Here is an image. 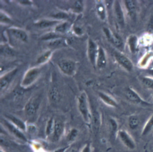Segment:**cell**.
<instances>
[{
    "label": "cell",
    "mask_w": 153,
    "mask_h": 152,
    "mask_svg": "<svg viewBox=\"0 0 153 152\" xmlns=\"http://www.w3.org/2000/svg\"><path fill=\"white\" fill-rule=\"evenodd\" d=\"M78 108L84 120L87 123L91 122V115L89 110L88 98L84 92L81 93L78 97Z\"/></svg>",
    "instance_id": "1"
},
{
    "label": "cell",
    "mask_w": 153,
    "mask_h": 152,
    "mask_svg": "<svg viewBox=\"0 0 153 152\" xmlns=\"http://www.w3.org/2000/svg\"><path fill=\"white\" fill-rule=\"evenodd\" d=\"M41 73L39 67H33L28 69L24 75L21 82V86L23 88L31 86L38 78Z\"/></svg>",
    "instance_id": "2"
},
{
    "label": "cell",
    "mask_w": 153,
    "mask_h": 152,
    "mask_svg": "<svg viewBox=\"0 0 153 152\" xmlns=\"http://www.w3.org/2000/svg\"><path fill=\"white\" fill-rule=\"evenodd\" d=\"M41 99L39 96H35L30 98L25 106V113L27 117L32 118L34 117L39 108Z\"/></svg>",
    "instance_id": "3"
},
{
    "label": "cell",
    "mask_w": 153,
    "mask_h": 152,
    "mask_svg": "<svg viewBox=\"0 0 153 152\" xmlns=\"http://www.w3.org/2000/svg\"><path fill=\"white\" fill-rule=\"evenodd\" d=\"M58 66L60 71L66 75L72 76L76 70V63L71 59H63L58 62Z\"/></svg>",
    "instance_id": "4"
},
{
    "label": "cell",
    "mask_w": 153,
    "mask_h": 152,
    "mask_svg": "<svg viewBox=\"0 0 153 152\" xmlns=\"http://www.w3.org/2000/svg\"><path fill=\"white\" fill-rule=\"evenodd\" d=\"M103 32L109 41L112 42L116 47L120 50H123L124 47V43L121 37L117 33L112 32L107 28H103Z\"/></svg>",
    "instance_id": "5"
},
{
    "label": "cell",
    "mask_w": 153,
    "mask_h": 152,
    "mask_svg": "<svg viewBox=\"0 0 153 152\" xmlns=\"http://www.w3.org/2000/svg\"><path fill=\"white\" fill-rule=\"evenodd\" d=\"M98 48L99 46L97 45V44L93 39L89 38L87 44V55L90 62L94 66H96V64Z\"/></svg>",
    "instance_id": "6"
},
{
    "label": "cell",
    "mask_w": 153,
    "mask_h": 152,
    "mask_svg": "<svg viewBox=\"0 0 153 152\" xmlns=\"http://www.w3.org/2000/svg\"><path fill=\"white\" fill-rule=\"evenodd\" d=\"M114 57L117 62L126 70L130 72L133 69L132 62L124 54L119 51H114Z\"/></svg>",
    "instance_id": "7"
},
{
    "label": "cell",
    "mask_w": 153,
    "mask_h": 152,
    "mask_svg": "<svg viewBox=\"0 0 153 152\" xmlns=\"http://www.w3.org/2000/svg\"><path fill=\"white\" fill-rule=\"evenodd\" d=\"M3 123L4 124V126L14 136L24 142H26L27 141L25 135L22 132V130L17 127L16 126H14L13 124H12L8 120H4Z\"/></svg>",
    "instance_id": "8"
},
{
    "label": "cell",
    "mask_w": 153,
    "mask_h": 152,
    "mask_svg": "<svg viewBox=\"0 0 153 152\" xmlns=\"http://www.w3.org/2000/svg\"><path fill=\"white\" fill-rule=\"evenodd\" d=\"M118 135L123 144L128 149L134 150L136 148V144L132 137L128 133L124 130H120L118 132Z\"/></svg>",
    "instance_id": "9"
},
{
    "label": "cell",
    "mask_w": 153,
    "mask_h": 152,
    "mask_svg": "<svg viewBox=\"0 0 153 152\" xmlns=\"http://www.w3.org/2000/svg\"><path fill=\"white\" fill-rule=\"evenodd\" d=\"M17 72V68H14L13 69L11 70L10 72H7L4 75H2L1 77L0 89L1 92L5 90L8 88L10 83L13 79L14 77L16 74Z\"/></svg>",
    "instance_id": "10"
},
{
    "label": "cell",
    "mask_w": 153,
    "mask_h": 152,
    "mask_svg": "<svg viewBox=\"0 0 153 152\" xmlns=\"http://www.w3.org/2000/svg\"><path fill=\"white\" fill-rule=\"evenodd\" d=\"M126 96L127 98L133 103L137 104H142L149 105V104L147 102L145 101L139 95V94L135 92L131 87H127L126 90Z\"/></svg>",
    "instance_id": "11"
},
{
    "label": "cell",
    "mask_w": 153,
    "mask_h": 152,
    "mask_svg": "<svg viewBox=\"0 0 153 152\" xmlns=\"http://www.w3.org/2000/svg\"><path fill=\"white\" fill-rule=\"evenodd\" d=\"M114 11L117 23L119 24L120 26L123 27L125 25L124 15L120 2L118 1H115L114 2Z\"/></svg>",
    "instance_id": "12"
},
{
    "label": "cell",
    "mask_w": 153,
    "mask_h": 152,
    "mask_svg": "<svg viewBox=\"0 0 153 152\" xmlns=\"http://www.w3.org/2000/svg\"><path fill=\"white\" fill-rule=\"evenodd\" d=\"M7 31L10 35H12L13 37L15 38L16 39L22 42L27 41L28 36L25 31L17 28H9Z\"/></svg>",
    "instance_id": "13"
},
{
    "label": "cell",
    "mask_w": 153,
    "mask_h": 152,
    "mask_svg": "<svg viewBox=\"0 0 153 152\" xmlns=\"http://www.w3.org/2000/svg\"><path fill=\"white\" fill-rule=\"evenodd\" d=\"M106 62L107 60L105 50L101 46H99L96 66L99 69H102L106 66Z\"/></svg>",
    "instance_id": "14"
},
{
    "label": "cell",
    "mask_w": 153,
    "mask_h": 152,
    "mask_svg": "<svg viewBox=\"0 0 153 152\" xmlns=\"http://www.w3.org/2000/svg\"><path fill=\"white\" fill-rule=\"evenodd\" d=\"M127 13L131 19H134L136 15L137 2L134 0H125L124 1Z\"/></svg>",
    "instance_id": "15"
},
{
    "label": "cell",
    "mask_w": 153,
    "mask_h": 152,
    "mask_svg": "<svg viewBox=\"0 0 153 152\" xmlns=\"http://www.w3.org/2000/svg\"><path fill=\"white\" fill-rule=\"evenodd\" d=\"M63 129H64L63 123L59 120H55L54 130L52 135L54 141H57L60 139L63 133Z\"/></svg>",
    "instance_id": "16"
},
{
    "label": "cell",
    "mask_w": 153,
    "mask_h": 152,
    "mask_svg": "<svg viewBox=\"0 0 153 152\" xmlns=\"http://www.w3.org/2000/svg\"><path fill=\"white\" fill-rule=\"evenodd\" d=\"M59 23H60V21L57 20L42 19L35 23V26L39 29H45V28H49L51 27L56 26Z\"/></svg>",
    "instance_id": "17"
},
{
    "label": "cell",
    "mask_w": 153,
    "mask_h": 152,
    "mask_svg": "<svg viewBox=\"0 0 153 152\" xmlns=\"http://www.w3.org/2000/svg\"><path fill=\"white\" fill-rule=\"evenodd\" d=\"M5 117L9 121H10L12 124H13L14 126H16L17 127H18L21 130H23V131L26 130V126L25 122L23 120H22L21 119H20L18 117H17L14 115H13L11 114L6 115Z\"/></svg>",
    "instance_id": "18"
},
{
    "label": "cell",
    "mask_w": 153,
    "mask_h": 152,
    "mask_svg": "<svg viewBox=\"0 0 153 152\" xmlns=\"http://www.w3.org/2000/svg\"><path fill=\"white\" fill-rule=\"evenodd\" d=\"M100 117L99 113L96 110H94L91 114V120L93 129L95 134H97L99 132L100 125Z\"/></svg>",
    "instance_id": "19"
},
{
    "label": "cell",
    "mask_w": 153,
    "mask_h": 152,
    "mask_svg": "<svg viewBox=\"0 0 153 152\" xmlns=\"http://www.w3.org/2000/svg\"><path fill=\"white\" fill-rule=\"evenodd\" d=\"M138 38L135 35H131L128 37L127 39V43L129 50L131 53H134L137 50Z\"/></svg>",
    "instance_id": "20"
},
{
    "label": "cell",
    "mask_w": 153,
    "mask_h": 152,
    "mask_svg": "<svg viewBox=\"0 0 153 152\" xmlns=\"http://www.w3.org/2000/svg\"><path fill=\"white\" fill-rule=\"evenodd\" d=\"M99 96L100 97L101 100L106 105L113 107H115L117 106V103L116 102V101L108 95L103 92H99Z\"/></svg>",
    "instance_id": "21"
},
{
    "label": "cell",
    "mask_w": 153,
    "mask_h": 152,
    "mask_svg": "<svg viewBox=\"0 0 153 152\" xmlns=\"http://www.w3.org/2000/svg\"><path fill=\"white\" fill-rule=\"evenodd\" d=\"M152 129H153V114L148 118L147 121L145 123L142 131V135L145 136L148 135L152 130Z\"/></svg>",
    "instance_id": "22"
},
{
    "label": "cell",
    "mask_w": 153,
    "mask_h": 152,
    "mask_svg": "<svg viewBox=\"0 0 153 152\" xmlns=\"http://www.w3.org/2000/svg\"><path fill=\"white\" fill-rule=\"evenodd\" d=\"M63 37L62 35L54 32V31H51V32H48L47 33H45L41 37V39L42 40L44 41H53L58 38H60Z\"/></svg>",
    "instance_id": "23"
},
{
    "label": "cell",
    "mask_w": 153,
    "mask_h": 152,
    "mask_svg": "<svg viewBox=\"0 0 153 152\" xmlns=\"http://www.w3.org/2000/svg\"><path fill=\"white\" fill-rule=\"evenodd\" d=\"M96 9L99 18L102 20H104L106 17L105 7L102 1H97V3L96 5Z\"/></svg>",
    "instance_id": "24"
},
{
    "label": "cell",
    "mask_w": 153,
    "mask_h": 152,
    "mask_svg": "<svg viewBox=\"0 0 153 152\" xmlns=\"http://www.w3.org/2000/svg\"><path fill=\"white\" fill-rule=\"evenodd\" d=\"M69 28V22L65 21L62 23H59L58 25H57L54 29V31L61 35L62 34L65 33L68 31Z\"/></svg>",
    "instance_id": "25"
},
{
    "label": "cell",
    "mask_w": 153,
    "mask_h": 152,
    "mask_svg": "<svg viewBox=\"0 0 153 152\" xmlns=\"http://www.w3.org/2000/svg\"><path fill=\"white\" fill-rule=\"evenodd\" d=\"M49 96L51 101L54 103H57L60 99V95L59 90L56 87H53L49 92Z\"/></svg>",
    "instance_id": "26"
},
{
    "label": "cell",
    "mask_w": 153,
    "mask_h": 152,
    "mask_svg": "<svg viewBox=\"0 0 153 152\" xmlns=\"http://www.w3.org/2000/svg\"><path fill=\"white\" fill-rule=\"evenodd\" d=\"M140 120L137 115H131L128 119V123L130 128L132 130H134L137 128L139 125Z\"/></svg>",
    "instance_id": "27"
},
{
    "label": "cell",
    "mask_w": 153,
    "mask_h": 152,
    "mask_svg": "<svg viewBox=\"0 0 153 152\" xmlns=\"http://www.w3.org/2000/svg\"><path fill=\"white\" fill-rule=\"evenodd\" d=\"M51 54H52L51 50H47V51H45L44 53H42L41 55H40L39 57L36 59V64L41 65L42 63H45L49 60Z\"/></svg>",
    "instance_id": "28"
},
{
    "label": "cell",
    "mask_w": 153,
    "mask_h": 152,
    "mask_svg": "<svg viewBox=\"0 0 153 152\" xmlns=\"http://www.w3.org/2000/svg\"><path fill=\"white\" fill-rule=\"evenodd\" d=\"M54 121L55 120L53 118H50L47 121L45 127V135L47 136H49L50 135H53L54 127Z\"/></svg>",
    "instance_id": "29"
},
{
    "label": "cell",
    "mask_w": 153,
    "mask_h": 152,
    "mask_svg": "<svg viewBox=\"0 0 153 152\" xmlns=\"http://www.w3.org/2000/svg\"><path fill=\"white\" fill-rule=\"evenodd\" d=\"M141 81L146 88L153 90V77L149 76L142 77L141 78Z\"/></svg>",
    "instance_id": "30"
},
{
    "label": "cell",
    "mask_w": 153,
    "mask_h": 152,
    "mask_svg": "<svg viewBox=\"0 0 153 152\" xmlns=\"http://www.w3.org/2000/svg\"><path fill=\"white\" fill-rule=\"evenodd\" d=\"M66 42L65 39L60 38L53 41H51L49 43V45L52 47H60L66 45Z\"/></svg>",
    "instance_id": "31"
},
{
    "label": "cell",
    "mask_w": 153,
    "mask_h": 152,
    "mask_svg": "<svg viewBox=\"0 0 153 152\" xmlns=\"http://www.w3.org/2000/svg\"><path fill=\"white\" fill-rule=\"evenodd\" d=\"M51 17L54 19V20H57L59 21L65 20L69 18L68 13L65 11H59L51 15Z\"/></svg>",
    "instance_id": "32"
},
{
    "label": "cell",
    "mask_w": 153,
    "mask_h": 152,
    "mask_svg": "<svg viewBox=\"0 0 153 152\" xmlns=\"http://www.w3.org/2000/svg\"><path fill=\"white\" fill-rule=\"evenodd\" d=\"M78 135V131L76 129L73 128L69 130L67 136H66V140L68 142H73L74 141L76 138H77Z\"/></svg>",
    "instance_id": "33"
},
{
    "label": "cell",
    "mask_w": 153,
    "mask_h": 152,
    "mask_svg": "<svg viewBox=\"0 0 153 152\" xmlns=\"http://www.w3.org/2000/svg\"><path fill=\"white\" fill-rule=\"evenodd\" d=\"M109 124H110L111 132H112V135H115L118 131V123L114 118H111L109 119Z\"/></svg>",
    "instance_id": "34"
},
{
    "label": "cell",
    "mask_w": 153,
    "mask_h": 152,
    "mask_svg": "<svg viewBox=\"0 0 153 152\" xmlns=\"http://www.w3.org/2000/svg\"><path fill=\"white\" fill-rule=\"evenodd\" d=\"M82 2H83L82 1H79V0H76L74 1L72 8L76 12H81L83 10Z\"/></svg>",
    "instance_id": "35"
},
{
    "label": "cell",
    "mask_w": 153,
    "mask_h": 152,
    "mask_svg": "<svg viewBox=\"0 0 153 152\" xmlns=\"http://www.w3.org/2000/svg\"><path fill=\"white\" fill-rule=\"evenodd\" d=\"M0 19L1 23H8L11 22V19L2 11L0 13Z\"/></svg>",
    "instance_id": "36"
},
{
    "label": "cell",
    "mask_w": 153,
    "mask_h": 152,
    "mask_svg": "<svg viewBox=\"0 0 153 152\" xmlns=\"http://www.w3.org/2000/svg\"><path fill=\"white\" fill-rule=\"evenodd\" d=\"M147 29L149 32H150V33L153 32V11H152V13L151 15L150 19L149 20Z\"/></svg>",
    "instance_id": "37"
},
{
    "label": "cell",
    "mask_w": 153,
    "mask_h": 152,
    "mask_svg": "<svg viewBox=\"0 0 153 152\" xmlns=\"http://www.w3.org/2000/svg\"><path fill=\"white\" fill-rule=\"evenodd\" d=\"M73 31L76 35H81L83 33L82 29L79 26H74L73 28Z\"/></svg>",
    "instance_id": "38"
},
{
    "label": "cell",
    "mask_w": 153,
    "mask_h": 152,
    "mask_svg": "<svg viewBox=\"0 0 153 152\" xmlns=\"http://www.w3.org/2000/svg\"><path fill=\"white\" fill-rule=\"evenodd\" d=\"M150 56H151V54H146V55L143 57L142 60H140V66H145V65H146V62H148L147 60H149V57Z\"/></svg>",
    "instance_id": "39"
},
{
    "label": "cell",
    "mask_w": 153,
    "mask_h": 152,
    "mask_svg": "<svg viewBox=\"0 0 153 152\" xmlns=\"http://www.w3.org/2000/svg\"><path fill=\"white\" fill-rule=\"evenodd\" d=\"M90 151H91V148H90V144L89 143H87V144H85L81 150V152H90Z\"/></svg>",
    "instance_id": "40"
},
{
    "label": "cell",
    "mask_w": 153,
    "mask_h": 152,
    "mask_svg": "<svg viewBox=\"0 0 153 152\" xmlns=\"http://www.w3.org/2000/svg\"><path fill=\"white\" fill-rule=\"evenodd\" d=\"M21 4L25 5H29L32 4V1H28V0H24V1H19Z\"/></svg>",
    "instance_id": "41"
},
{
    "label": "cell",
    "mask_w": 153,
    "mask_h": 152,
    "mask_svg": "<svg viewBox=\"0 0 153 152\" xmlns=\"http://www.w3.org/2000/svg\"><path fill=\"white\" fill-rule=\"evenodd\" d=\"M66 148H68V147H64V148H60V149H58V150H56L53 151H51V152H64Z\"/></svg>",
    "instance_id": "42"
},
{
    "label": "cell",
    "mask_w": 153,
    "mask_h": 152,
    "mask_svg": "<svg viewBox=\"0 0 153 152\" xmlns=\"http://www.w3.org/2000/svg\"><path fill=\"white\" fill-rule=\"evenodd\" d=\"M147 72H148V74L149 75H151V76H152V77H153V68L148 69L147 70Z\"/></svg>",
    "instance_id": "43"
},
{
    "label": "cell",
    "mask_w": 153,
    "mask_h": 152,
    "mask_svg": "<svg viewBox=\"0 0 153 152\" xmlns=\"http://www.w3.org/2000/svg\"><path fill=\"white\" fill-rule=\"evenodd\" d=\"M70 152H77V151H76V150H72L71 151H70Z\"/></svg>",
    "instance_id": "44"
},
{
    "label": "cell",
    "mask_w": 153,
    "mask_h": 152,
    "mask_svg": "<svg viewBox=\"0 0 153 152\" xmlns=\"http://www.w3.org/2000/svg\"><path fill=\"white\" fill-rule=\"evenodd\" d=\"M0 152H5V151H4L2 149H1V151H0Z\"/></svg>",
    "instance_id": "45"
},
{
    "label": "cell",
    "mask_w": 153,
    "mask_h": 152,
    "mask_svg": "<svg viewBox=\"0 0 153 152\" xmlns=\"http://www.w3.org/2000/svg\"><path fill=\"white\" fill-rule=\"evenodd\" d=\"M151 65L152 66V68H153V60H152V62H151Z\"/></svg>",
    "instance_id": "46"
},
{
    "label": "cell",
    "mask_w": 153,
    "mask_h": 152,
    "mask_svg": "<svg viewBox=\"0 0 153 152\" xmlns=\"http://www.w3.org/2000/svg\"><path fill=\"white\" fill-rule=\"evenodd\" d=\"M152 101H153V97H152Z\"/></svg>",
    "instance_id": "47"
}]
</instances>
